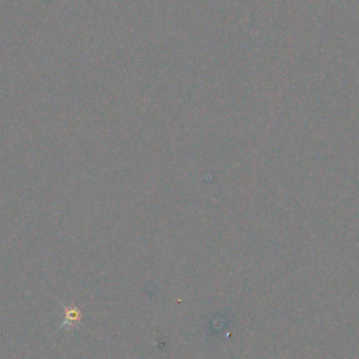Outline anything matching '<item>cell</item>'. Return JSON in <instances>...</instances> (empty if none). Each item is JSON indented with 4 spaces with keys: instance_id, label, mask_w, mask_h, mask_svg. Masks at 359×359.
Instances as JSON below:
<instances>
[{
    "instance_id": "cell-1",
    "label": "cell",
    "mask_w": 359,
    "mask_h": 359,
    "mask_svg": "<svg viewBox=\"0 0 359 359\" xmlns=\"http://www.w3.org/2000/svg\"><path fill=\"white\" fill-rule=\"evenodd\" d=\"M65 313H66V323L62 325V328L63 327L72 328V327L79 325V323L81 320V311L77 307H74V306L65 307Z\"/></svg>"
}]
</instances>
